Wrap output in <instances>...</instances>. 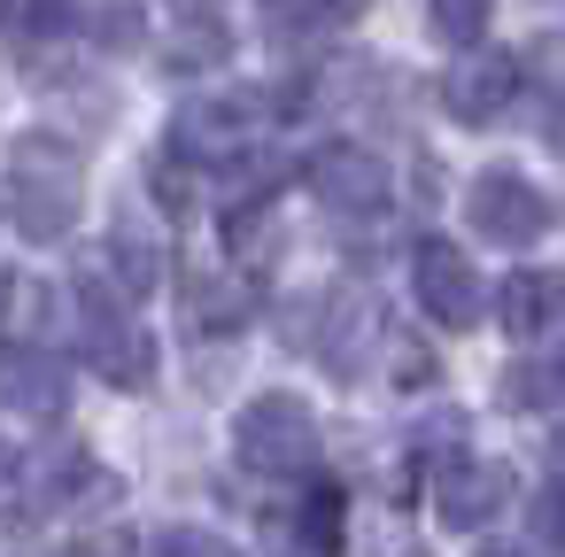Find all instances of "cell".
<instances>
[{"label": "cell", "mask_w": 565, "mask_h": 557, "mask_svg": "<svg viewBox=\"0 0 565 557\" xmlns=\"http://www.w3.org/2000/svg\"><path fill=\"white\" fill-rule=\"evenodd\" d=\"M78 318H86V356L109 387H148L156 379V349L132 318V302L109 287V279H86L78 287Z\"/></svg>", "instance_id": "6da1fadb"}, {"label": "cell", "mask_w": 565, "mask_h": 557, "mask_svg": "<svg viewBox=\"0 0 565 557\" xmlns=\"http://www.w3.org/2000/svg\"><path fill=\"white\" fill-rule=\"evenodd\" d=\"M441 488H434V511H441V526H457V534H472V526H488L503 503H511V464H449V472H434Z\"/></svg>", "instance_id": "9c48e42d"}, {"label": "cell", "mask_w": 565, "mask_h": 557, "mask_svg": "<svg viewBox=\"0 0 565 557\" xmlns=\"http://www.w3.org/2000/svg\"><path fill=\"white\" fill-rule=\"evenodd\" d=\"M109 271H117V294L140 302V294H156V279H163V248H156L148 233L117 225V240H109Z\"/></svg>", "instance_id": "9a60e30c"}, {"label": "cell", "mask_w": 565, "mask_h": 557, "mask_svg": "<svg viewBox=\"0 0 565 557\" xmlns=\"http://www.w3.org/2000/svg\"><path fill=\"white\" fill-rule=\"evenodd\" d=\"M256 9H264V24H271V32H326V24L356 17L364 0H256Z\"/></svg>", "instance_id": "d6986e66"}, {"label": "cell", "mask_w": 565, "mask_h": 557, "mask_svg": "<svg viewBox=\"0 0 565 557\" xmlns=\"http://www.w3.org/2000/svg\"><path fill=\"white\" fill-rule=\"evenodd\" d=\"M71 557H125V549H117V542H78Z\"/></svg>", "instance_id": "83f0119b"}, {"label": "cell", "mask_w": 565, "mask_h": 557, "mask_svg": "<svg viewBox=\"0 0 565 557\" xmlns=\"http://www.w3.org/2000/svg\"><path fill=\"white\" fill-rule=\"evenodd\" d=\"M0 325H9V341H40L47 333V287L40 279H9V287H0Z\"/></svg>", "instance_id": "ffe728a7"}, {"label": "cell", "mask_w": 565, "mask_h": 557, "mask_svg": "<svg viewBox=\"0 0 565 557\" xmlns=\"http://www.w3.org/2000/svg\"><path fill=\"white\" fill-rule=\"evenodd\" d=\"M279 333H287L302 356H326L333 333H341V294H302V302H287V310H279Z\"/></svg>", "instance_id": "e0dca14e"}, {"label": "cell", "mask_w": 565, "mask_h": 557, "mask_svg": "<svg viewBox=\"0 0 565 557\" xmlns=\"http://www.w3.org/2000/svg\"><path fill=\"white\" fill-rule=\"evenodd\" d=\"M156 557H241L233 542H217V534H163V549Z\"/></svg>", "instance_id": "d4e9b609"}, {"label": "cell", "mask_w": 565, "mask_h": 557, "mask_svg": "<svg viewBox=\"0 0 565 557\" xmlns=\"http://www.w3.org/2000/svg\"><path fill=\"white\" fill-rule=\"evenodd\" d=\"M465 225L495 248H534L550 233V194L519 171H480L472 194H465Z\"/></svg>", "instance_id": "277c9868"}, {"label": "cell", "mask_w": 565, "mask_h": 557, "mask_svg": "<svg viewBox=\"0 0 565 557\" xmlns=\"http://www.w3.org/2000/svg\"><path fill=\"white\" fill-rule=\"evenodd\" d=\"M495 318H503L511 341L557 333V279H550V271H511V279L495 287Z\"/></svg>", "instance_id": "7c38bea8"}, {"label": "cell", "mask_w": 565, "mask_h": 557, "mask_svg": "<svg viewBox=\"0 0 565 557\" xmlns=\"http://www.w3.org/2000/svg\"><path fill=\"white\" fill-rule=\"evenodd\" d=\"M0 403H9L17 418H63V403H71L63 356H47V349H9V356H0Z\"/></svg>", "instance_id": "30bf717a"}, {"label": "cell", "mask_w": 565, "mask_h": 557, "mask_svg": "<svg viewBox=\"0 0 565 557\" xmlns=\"http://www.w3.org/2000/svg\"><path fill=\"white\" fill-rule=\"evenodd\" d=\"M32 472H40V503L47 511H109L125 495V480L109 464H94L86 449H47Z\"/></svg>", "instance_id": "ba28073f"}, {"label": "cell", "mask_w": 565, "mask_h": 557, "mask_svg": "<svg viewBox=\"0 0 565 557\" xmlns=\"http://www.w3.org/2000/svg\"><path fill=\"white\" fill-rule=\"evenodd\" d=\"M341 526H349V495H341L333 480H318V488L302 495V518H295L302 549H310V557H341Z\"/></svg>", "instance_id": "2e32d148"}, {"label": "cell", "mask_w": 565, "mask_h": 557, "mask_svg": "<svg viewBox=\"0 0 565 557\" xmlns=\"http://www.w3.org/2000/svg\"><path fill=\"white\" fill-rule=\"evenodd\" d=\"M264 125V101L256 94H225V101H194L186 117H179V148H202V156H233L248 132Z\"/></svg>", "instance_id": "8fae6325"}, {"label": "cell", "mask_w": 565, "mask_h": 557, "mask_svg": "<svg viewBox=\"0 0 565 557\" xmlns=\"http://www.w3.org/2000/svg\"><path fill=\"white\" fill-rule=\"evenodd\" d=\"M233 441H241V464H256V472H310V457H318V418H310L302 395H256V403L241 410Z\"/></svg>", "instance_id": "3957f363"}, {"label": "cell", "mask_w": 565, "mask_h": 557, "mask_svg": "<svg viewBox=\"0 0 565 557\" xmlns=\"http://www.w3.org/2000/svg\"><path fill=\"white\" fill-rule=\"evenodd\" d=\"M511 101H519V55H488V47L457 55V71H449V117L457 125H495Z\"/></svg>", "instance_id": "52a82bcc"}, {"label": "cell", "mask_w": 565, "mask_h": 557, "mask_svg": "<svg viewBox=\"0 0 565 557\" xmlns=\"http://www.w3.org/2000/svg\"><path fill=\"white\" fill-rule=\"evenodd\" d=\"M434 32H441L457 55H472L480 32H488V0H434Z\"/></svg>", "instance_id": "603a6c76"}, {"label": "cell", "mask_w": 565, "mask_h": 557, "mask_svg": "<svg viewBox=\"0 0 565 557\" xmlns=\"http://www.w3.org/2000/svg\"><path fill=\"white\" fill-rule=\"evenodd\" d=\"M411 279H418V302H426V318L434 325H449V333H465V325H480V271H472V256L465 248H449V240H426L418 248V264H411Z\"/></svg>", "instance_id": "5b68a950"}, {"label": "cell", "mask_w": 565, "mask_h": 557, "mask_svg": "<svg viewBox=\"0 0 565 557\" xmlns=\"http://www.w3.org/2000/svg\"><path fill=\"white\" fill-rule=\"evenodd\" d=\"M248 318H256V294H248L233 271H210V279H194V287H186V333L225 341V333H241Z\"/></svg>", "instance_id": "4fadbf2b"}, {"label": "cell", "mask_w": 565, "mask_h": 557, "mask_svg": "<svg viewBox=\"0 0 565 557\" xmlns=\"http://www.w3.org/2000/svg\"><path fill=\"white\" fill-rule=\"evenodd\" d=\"M156 194H163L171 210H186V202H194V179H186V163H179V156H163V163H156Z\"/></svg>", "instance_id": "484cf974"}, {"label": "cell", "mask_w": 565, "mask_h": 557, "mask_svg": "<svg viewBox=\"0 0 565 557\" xmlns=\"http://www.w3.org/2000/svg\"><path fill=\"white\" fill-rule=\"evenodd\" d=\"M9 210H17V233H24V240H63V233L78 225V179H71V156L47 148V140H24V148H17Z\"/></svg>", "instance_id": "7a4b0ae2"}, {"label": "cell", "mask_w": 565, "mask_h": 557, "mask_svg": "<svg viewBox=\"0 0 565 557\" xmlns=\"http://www.w3.org/2000/svg\"><path fill=\"white\" fill-rule=\"evenodd\" d=\"M225 240H233V256H241V264L279 256V225H271V210H256V202H241V210L225 217Z\"/></svg>", "instance_id": "7402d4cb"}, {"label": "cell", "mask_w": 565, "mask_h": 557, "mask_svg": "<svg viewBox=\"0 0 565 557\" xmlns=\"http://www.w3.org/2000/svg\"><path fill=\"white\" fill-rule=\"evenodd\" d=\"M503 403H511V410H534V418H550V410H557V364H550V356H526V364H511V372H503Z\"/></svg>", "instance_id": "ac0fdd59"}, {"label": "cell", "mask_w": 565, "mask_h": 557, "mask_svg": "<svg viewBox=\"0 0 565 557\" xmlns=\"http://www.w3.org/2000/svg\"><path fill=\"white\" fill-rule=\"evenodd\" d=\"M171 9H186V17H202V9H217V0H171Z\"/></svg>", "instance_id": "4dcf8cb0"}, {"label": "cell", "mask_w": 565, "mask_h": 557, "mask_svg": "<svg viewBox=\"0 0 565 557\" xmlns=\"http://www.w3.org/2000/svg\"><path fill=\"white\" fill-rule=\"evenodd\" d=\"M194 63L217 71V63H225V32H186V40L163 55V71H194Z\"/></svg>", "instance_id": "cb8c5ba5"}, {"label": "cell", "mask_w": 565, "mask_h": 557, "mask_svg": "<svg viewBox=\"0 0 565 557\" xmlns=\"http://www.w3.org/2000/svg\"><path fill=\"white\" fill-rule=\"evenodd\" d=\"M310 194L326 202V210H341V217H372V210H387V194H395V171L372 156V148H326L318 163H310Z\"/></svg>", "instance_id": "8992f818"}, {"label": "cell", "mask_w": 565, "mask_h": 557, "mask_svg": "<svg viewBox=\"0 0 565 557\" xmlns=\"http://www.w3.org/2000/svg\"><path fill=\"white\" fill-rule=\"evenodd\" d=\"M480 557H542V549H519V542H488Z\"/></svg>", "instance_id": "f1b7e54d"}, {"label": "cell", "mask_w": 565, "mask_h": 557, "mask_svg": "<svg viewBox=\"0 0 565 557\" xmlns=\"http://www.w3.org/2000/svg\"><path fill=\"white\" fill-rule=\"evenodd\" d=\"M534 542H557V495L550 488L534 495Z\"/></svg>", "instance_id": "4316f807"}, {"label": "cell", "mask_w": 565, "mask_h": 557, "mask_svg": "<svg viewBox=\"0 0 565 557\" xmlns=\"http://www.w3.org/2000/svg\"><path fill=\"white\" fill-rule=\"evenodd\" d=\"M9 480H17V449H9V441H0V488H9Z\"/></svg>", "instance_id": "f546056e"}, {"label": "cell", "mask_w": 565, "mask_h": 557, "mask_svg": "<svg viewBox=\"0 0 565 557\" xmlns=\"http://www.w3.org/2000/svg\"><path fill=\"white\" fill-rule=\"evenodd\" d=\"M411 449H418L434 472H449L457 449H465V410H434V418H418V426H411Z\"/></svg>", "instance_id": "44dd1931"}, {"label": "cell", "mask_w": 565, "mask_h": 557, "mask_svg": "<svg viewBox=\"0 0 565 557\" xmlns=\"http://www.w3.org/2000/svg\"><path fill=\"white\" fill-rule=\"evenodd\" d=\"M63 24H78L94 47H117V55L140 47V32H148L140 24V0H63Z\"/></svg>", "instance_id": "5bb4252c"}]
</instances>
